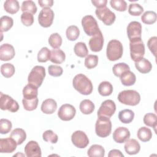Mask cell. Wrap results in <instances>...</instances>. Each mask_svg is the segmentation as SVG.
I'll return each instance as SVG.
<instances>
[{
    "mask_svg": "<svg viewBox=\"0 0 157 157\" xmlns=\"http://www.w3.org/2000/svg\"><path fill=\"white\" fill-rule=\"evenodd\" d=\"M72 85L75 90L82 94L88 95L93 91V86L91 80L82 74H78L74 77Z\"/></svg>",
    "mask_w": 157,
    "mask_h": 157,
    "instance_id": "6da1fadb",
    "label": "cell"
},
{
    "mask_svg": "<svg viewBox=\"0 0 157 157\" xmlns=\"http://www.w3.org/2000/svg\"><path fill=\"white\" fill-rule=\"evenodd\" d=\"M123 53L122 44L118 40L113 39L107 45L106 55L109 60L114 61L121 58Z\"/></svg>",
    "mask_w": 157,
    "mask_h": 157,
    "instance_id": "7a4b0ae2",
    "label": "cell"
},
{
    "mask_svg": "<svg viewBox=\"0 0 157 157\" xmlns=\"http://www.w3.org/2000/svg\"><path fill=\"white\" fill-rule=\"evenodd\" d=\"M118 99L121 104L134 106L139 103L140 96L139 93L135 90H128L121 91L118 95Z\"/></svg>",
    "mask_w": 157,
    "mask_h": 157,
    "instance_id": "3957f363",
    "label": "cell"
},
{
    "mask_svg": "<svg viewBox=\"0 0 157 157\" xmlns=\"http://www.w3.org/2000/svg\"><path fill=\"white\" fill-rule=\"evenodd\" d=\"M112 131V123L109 118L99 117L95 124V132L100 137L109 136Z\"/></svg>",
    "mask_w": 157,
    "mask_h": 157,
    "instance_id": "277c9868",
    "label": "cell"
},
{
    "mask_svg": "<svg viewBox=\"0 0 157 157\" xmlns=\"http://www.w3.org/2000/svg\"><path fill=\"white\" fill-rule=\"evenodd\" d=\"M45 77V69L41 66H34L28 75V82L36 87L41 86L43 80Z\"/></svg>",
    "mask_w": 157,
    "mask_h": 157,
    "instance_id": "5b68a950",
    "label": "cell"
},
{
    "mask_svg": "<svg viewBox=\"0 0 157 157\" xmlns=\"http://www.w3.org/2000/svg\"><path fill=\"white\" fill-rule=\"evenodd\" d=\"M129 48L131 58L134 62H137L144 58L145 46L142 39L129 42Z\"/></svg>",
    "mask_w": 157,
    "mask_h": 157,
    "instance_id": "8992f818",
    "label": "cell"
},
{
    "mask_svg": "<svg viewBox=\"0 0 157 157\" xmlns=\"http://www.w3.org/2000/svg\"><path fill=\"white\" fill-rule=\"evenodd\" d=\"M82 25L85 33L89 36H93L100 30L95 18L91 15H86L82 20Z\"/></svg>",
    "mask_w": 157,
    "mask_h": 157,
    "instance_id": "52a82bcc",
    "label": "cell"
},
{
    "mask_svg": "<svg viewBox=\"0 0 157 157\" xmlns=\"http://www.w3.org/2000/svg\"><path fill=\"white\" fill-rule=\"evenodd\" d=\"M95 13L99 20L107 26L112 25L116 18L115 14L107 7L96 9Z\"/></svg>",
    "mask_w": 157,
    "mask_h": 157,
    "instance_id": "ba28073f",
    "label": "cell"
},
{
    "mask_svg": "<svg viewBox=\"0 0 157 157\" xmlns=\"http://www.w3.org/2000/svg\"><path fill=\"white\" fill-rule=\"evenodd\" d=\"M0 107L2 110H7L11 112H16L19 109L18 102L9 95L0 93Z\"/></svg>",
    "mask_w": 157,
    "mask_h": 157,
    "instance_id": "9c48e42d",
    "label": "cell"
},
{
    "mask_svg": "<svg viewBox=\"0 0 157 157\" xmlns=\"http://www.w3.org/2000/svg\"><path fill=\"white\" fill-rule=\"evenodd\" d=\"M116 110V105L112 100H105L101 105L98 111V117H104L110 118Z\"/></svg>",
    "mask_w": 157,
    "mask_h": 157,
    "instance_id": "30bf717a",
    "label": "cell"
},
{
    "mask_svg": "<svg viewBox=\"0 0 157 157\" xmlns=\"http://www.w3.org/2000/svg\"><path fill=\"white\" fill-rule=\"evenodd\" d=\"M54 19V12L50 8L42 9L38 15L39 25L44 28L50 27Z\"/></svg>",
    "mask_w": 157,
    "mask_h": 157,
    "instance_id": "8fae6325",
    "label": "cell"
},
{
    "mask_svg": "<svg viewBox=\"0 0 157 157\" xmlns=\"http://www.w3.org/2000/svg\"><path fill=\"white\" fill-rule=\"evenodd\" d=\"M142 25L136 21H131L127 26V35L129 42L141 39Z\"/></svg>",
    "mask_w": 157,
    "mask_h": 157,
    "instance_id": "7c38bea8",
    "label": "cell"
},
{
    "mask_svg": "<svg viewBox=\"0 0 157 157\" xmlns=\"http://www.w3.org/2000/svg\"><path fill=\"white\" fill-rule=\"evenodd\" d=\"M72 144L77 148H84L89 144V139L86 134L82 131H76L71 136Z\"/></svg>",
    "mask_w": 157,
    "mask_h": 157,
    "instance_id": "4fadbf2b",
    "label": "cell"
},
{
    "mask_svg": "<svg viewBox=\"0 0 157 157\" xmlns=\"http://www.w3.org/2000/svg\"><path fill=\"white\" fill-rule=\"evenodd\" d=\"M76 113L75 107L69 104L62 105L58 112V116L63 121H69L74 118Z\"/></svg>",
    "mask_w": 157,
    "mask_h": 157,
    "instance_id": "5bb4252c",
    "label": "cell"
},
{
    "mask_svg": "<svg viewBox=\"0 0 157 157\" xmlns=\"http://www.w3.org/2000/svg\"><path fill=\"white\" fill-rule=\"evenodd\" d=\"M104 45V37L99 30L97 34L92 36L89 40V46L91 51L98 52L102 50Z\"/></svg>",
    "mask_w": 157,
    "mask_h": 157,
    "instance_id": "9a60e30c",
    "label": "cell"
},
{
    "mask_svg": "<svg viewBox=\"0 0 157 157\" xmlns=\"http://www.w3.org/2000/svg\"><path fill=\"white\" fill-rule=\"evenodd\" d=\"M25 152L28 157H40L41 149L36 141L31 140L27 143L25 147Z\"/></svg>",
    "mask_w": 157,
    "mask_h": 157,
    "instance_id": "2e32d148",
    "label": "cell"
},
{
    "mask_svg": "<svg viewBox=\"0 0 157 157\" xmlns=\"http://www.w3.org/2000/svg\"><path fill=\"white\" fill-rule=\"evenodd\" d=\"M130 137V132L125 127H118L113 133V139L115 142L118 144H123Z\"/></svg>",
    "mask_w": 157,
    "mask_h": 157,
    "instance_id": "e0dca14e",
    "label": "cell"
},
{
    "mask_svg": "<svg viewBox=\"0 0 157 157\" xmlns=\"http://www.w3.org/2000/svg\"><path fill=\"white\" fill-rule=\"evenodd\" d=\"M17 144L10 137L8 138H1L0 139V151L1 153H10L16 150Z\"/></svg>",
    "mask_w": 157,
    "mask_h": 157,
    "instance_id": "ac0fdd59",
    "label": "cell"
},
{
    "mask_svg": "<svg viewBox=\"0 0 157 157\" xmlns=\"http://www.w3.org/2000/svg\"><path fill=\"white\" fill-rule=\"evenodd\" d=\"M15 55L13 47L9 44H3L0 47V59L9 61L12 59Z\"/></svg>",
    "mask_w": 157,
    "mask_h": 157,
    "instance_id": "d6986e66",
    "label": "cell"
},
{
    "mask_svg": "<svg viewBox=\"0 0 157 157\" xmlns=\"http://www.w3.org/2000/svg\"><path fill=\"white\" fill-rule=\"evenodd\" d=\"M124 147L126 153L130 155L138 153L140 150V145L139 143L134 139H131L126 140Z\"/></svg>",
    "mask_w": 157,
    "mask_h": 157,
    "instance_id": "ffe728a7",
    "label": "cell"
},
{
    "mask_svg": "<svg viewBox=\"0 0 157 157\" xmlns=\"http://www.w3.org/2000/svg\"><path fill=\"white\" fill-rule=\"evenodd\" d=\"M57 108V103L53 99H47L44 100L41 105V110L45 114L53 113Z\"/></svg>",
    "mask_w": 157,
    "mask_h": 157,
    "instance_id": "44dd1931",
    "label": "cell"
},
{
    "mask_svg": "<svg viewBox=\"0 0 157 157\" xmlns=\"http://www.w3.org/2000/svg\"><path fill=\"white\" fill-rule=\"evenodd\" d=\"M23 95L25 99L28 100L36 98L38 95V88L32 84L28 83L23 90Z\"/></svg>",
    "mask_w": 157,
    "mask_h": 157,
    "instance_id": "7402d4cb",
    "label": "cell"
},
{
    "mask_svg": "<svg viewBox=\"0 0 157 157\" xmlns=\"http://www.w3.org/2000/svg\"><path fill=\"white\" fill-rule=\"evenodd\" d=\"M135 66L136 69L142 74L148 73L152 69L151 63L144 58H142L138 61L135 62Z\"/></svg>",
    "mask_w": 157,
    "mask_h": 157,
    "instance_id": "603a6c76",
    "label": "cell"
},
{
    "mask_svg": "<svg viewBox=\"0 0 157 157\" xmlns=\"http://www.w3.org/2000/svg\"><path fill=\"white\" fill-rule=\"evenodd\" d=\"M66 55L61 49H53L51 51L50 61L55 64H61L64 61Z\"/></svg>",
    "mask_w": 157,
    "mask_h": 157,
    "instance_id": "cb8c5ba5",
    "label": "cell"
},
{
    "mask_svg": "<svg viewBox=\"0 0 157 157\" xmlns=\"http://www.w3.org/2000/svg\"><path fill=\"white\" fill-rule=\"evenodd\" d=\"M121 83L124 86L133 85L136 81V77L135 74L129 71H126L120 77Z\"/></svg>",
    "mask_w": 157,
    "mask_h": 157,
    "instance_id": "d4e9b609",
    "label": "cell"
},
{
    "mask_svg": "<svg viewBox=\"0 0 157 157\" xmlns=\"http://www.w3.org/2000/svg\"><path fill=\"white\" fill-rule=\"evenodd\" d=\"M10 137L17 142V145H21L26 140V134L23 129L16 128L12 131Z\"/></svg>",
    "mask_w": 157,
    "mask_h": 157,
    "instance_id": "484cf974",
    "label": "cell"
},
{
    "mask_svg": "<svg viewBox=\"0 0 157 157\" xmlns=\"http://www.w3.org/2000/svg\"><path fill=\"white\" fill-rule=\"evenodd\" d=\"M134 118V113L130 109H124L119 112L118 118L123 123H130Z\"/></svg>",
    "mask_w": 157,
    "mask_h": 157,
    "instance_id": "4316f807",
    "label": "cell"
},
{
    "mask_svg": "<svg viewBox=\"0 0 157 157\" xmlns=\"http://www.w3.org/2000/svg\"><path fill=\"white\" fill-rule=\"evenodd\" d=\"M87 155L90 157H103L105 155V150L102 146L94 144L91 145L88 150Z\"/></svg>",
    "mask_w": 157,
    "mask_h": 157,
    "instance_id": "83f0119b",
    "label": "cell"
},
{
    "mask_svg": "<svg viewBox=\"0 0 157 157\" xmlns=\"http://www.w3.org/2000/svg\"><path fill=\"white\" fill-rule=\"evenodd\" d=\"M4 10L10 14L16 13L20 9V5L16 0H7L4 3Z\"/></svg>",
    "mask_w": 157,
    "mask_h": 157,
    "instance_id": "f1b7e54d",
    "label": "cell"
},
{
    "mask_svg": "<svg viewBox=\"0 0 157 157\" xmlns=\"http://www.w3.org/2000/svg\"><path fill=\"white\" fill-rule=\"evenodd\" d=\"M80 110L85 115H88L93 113L94 110V104L89 99H84L80 104Z\"/></svg>",
    "mask_w": 157,
    "mask_h": 157,
    "instance_id": "f546056e",
    "label": "cell"
},
{
    "mask_svg": "<svg viewBox=\"0 0 157 157\" xmlns=\"http://www.w3.org/2000/svg\"><path fill=\"white\" fill-rule=\"evenodd\" d=\"M137 137L142 142H145L149 141L152 137V132L150 128L143 126L139 129L137 134Z\"/></svg>",
    "mask_w": 157,
    "mask_h": 157,
    "instance_id": "4dcf8cb0",
    "label": "cell"
},
{
    "mask_svg": "<svg viewBox=\"0 0 157 157\" xmlns=\"http://www.w3.org/2000/svg\"><path fill=\"white\" fill-rule=\"evenodd\" d=\"M112 85L107 81L102 82L98 86V92L103 96H107L110 95L113 92Z\"/></svg>",
    "mask_w": 157,
    "mask_h": 157,
    "instance_id": "1f68e13d",
    "label": "cell"
},
{
    "mask_svg": "<svg viewBox=\"0 0 157 157\" xmlns=\"http://www.w3.org/2000/svg\"><path fill=\"white\" fill-rule=\"evenodd\" d=\"M74 53L75 54L80 58H84L88 54V50L86 44L83 42H80L75 44L74 46Z\"/></svg>",
    "mask_w": 157,
    "mask_h": 157,
    "instance_id": "d6a6232c",
    "label": "cell"
},
{
    "mask_svg": "<svg viewBox=\"0 0 157 157\" xmlns=\"http://www.w3.org/2000/svg\"><path fill=\"white\" fill-rule=\"evenodd\" d=\"M157 19L156 12L153 11H147L143 13L141 17L142 22L147 25H152L155 23Z\"/></svg>",
    "mask_w": 157,
    "mask_h": 157,
    "instance_id": "836d02e7",
    "label": "cell"
},
{
    "mask_svg": "<svg viewBox=\"0 0 157 157\" xmlns=\"http://www.w3.org/2000/svg\"><path fill=\"white\" fill-rule=\"evenodd\" d=\"M13 20L12 18L4 15L1 18V33L8 31L13 26Z\"/></svg>",
    "mask_w": 157,
    "mask_h": 157,
    "instance_id": "e575fe53",
    "label": "cell"
},
{
    "mask_svg": "<svg viewBox=\"0 0 157 157\" xmlns=\"http://www.w3.org/2000/svg\"><path fill=\"white\" fill-rule=\"evenodd\" d=\"M66 34L68 40L74 41L78 37L80 34V30L77 26L71 25L67 28Z\"/></svg>",
    "mask_w": 157,
    "mask_h": 157,
    "instance_id": "d590c367",
    "label": "cell"
},
{
    "mask_svg": "<svg viewBox=\"0 0 157 157\" xmlns=\"http://www.w3.org/2000/svg\"><path fill=\"white\" fill-rule=\"evenodd\" d=\"M48 43L53 49L59 48L62 44V38L58 33H53L48 38Z\"/></svg>",
    "mask_w": 157,
    "mask_h": 157,
    "instance_id": "8d00e7d4",
    "label": "cell"
},
{
    "mask_svg": "<svg viewBox=\"0 0 157 157\" xmlns=\"http://www.w3.org/2000/svg\"><path fill=\"white\" fill-rule=\"evenodd\" d=\"M129 70H130L129 66L124 63H119L115 64L113 66V69H112L114 75L115 76L119 77L124 72H125L126 71H129Z\"/></svg>",
    "mask_w": 157,
    "mask_h": 157,
    "instance_id": "74e56055",
    "label": "cell"
},
{
    "mask_svg": "<svg viewBox=\"0 0 157 157\" xmlns=\"http://www.w3.org/2000/svg\"><path fill=\"white\" fill-rule=\"evenodd\" d=\"M15 67L10 63H5L1 66V72L6 78L11 77L15 74Z\"/></svg>",
    "mask_w": 157,
    "mask_h": 157,
    "instance_id": "f35d334b",
    "label": "cell"
},
{
    "mask_svg": "<svg viewBox=\"0 0 157 157\" xmlns=\"http://www.w3.org/2000/svg\"><path fill=\"white\" fill-rule=\"evenodd\" d=\"M143 120L145 125L153 128L155 131H156L155 128L156 127L157 123V117L156 114L153 113H148L144 115Z\"/></svg>",
    "mask_w": 157,
    "mask_h": 157,
    "instance_id": "ab89813d",
    "label": "cell"
},
{
    "mask_svg": "<svg viewBox=\"0 0 157 157\" xmlns=\"http://www.w3.org/2000/svg\"><path fill=\"white\" fill-rule=\"evenodd\" d=\"M37 7L33 1H25L21 4V11L23 12H28L31 14H35L37 12Z\"/></svg>",
    "mask_w": 157,
    "mask_h": 157,
    "instance_id": "60d3db41",
    "label": "cell"
},
{
    "mask_svg": "<svg viewBox=\"0 0 157 157\" xmlns=\"http://www.w3.org/2000/svg\"><path fill=\"white\" fill-rule=\"evenodd\" d=\"M51 51L47 47L42 48L37 54V61L40 63H45L50 60Z\"/></svg>",
    "mask_w": 157,
    "mask_h": 157,
    "instance_id": "b9f144b4",
    "label": "cell"
},
{
    "mask_svg": "<svg viewBox=\"0 0 157 157\" xmlns=\"http://www.w3.org/2000/svg\"><path fill=\"white\" fill-rule=\"evenodd\" d=\"M38 98H34L33 99H26L25 98L22 100V103L24 109L28 111H32L35 110L38 105Z\"/></svg>",
    "mask_w": 157,
    "mask_h": 157,
    "instance_id": "7bdbcfd3",
    "label": "cell"
},
{
    "mask_svg": "<svg viewBox=\"0 0 157 157\" xmlns=\"http://www.w3.org/2000/svg\"><path fill=\"white\" fill-rule=\"evenodd\" d=\"M111 7L120 12H124L127 9V3L124 0H111L110 1Z\"/></svg>",
    "mask_w": 157,
    "mask_h": 157,
    "instance_id": "ee69618b",
    "label": "cell"
},
{
    "mask_svg": "<svg viewBox=\"0 0 157 157\" xmlns=\"http://www.w3.org/2000/svg\"><path fill=\"white\" fill-rule=\"evenodd\" d=\"M98 63V56L95 55H88L85 59V66L89 69L96 67Z\"/></svg>",
    "mask_w": 157,
    "mask_h": 157,
    "instance_id": "f6af8a7d",
    "label": "cell"
},
{
    "mask_svg": "<svg viewBox=\"0 0 157 157\" xmlns=\"http://www.w3.org/2000/svg\"><path fill=\"white\" fill-rule=\"evenodd\" d=\"M42 137L45 142H51L52 144H56L58 139L57 134L52 130L45 131L42 134Z\"/></svg>",
    "mask_w": 157,
    "mask_h": 157,
    "instance_id": "bcb514c9",
    "label": "cell"
},
{
    "mask_svg": "<svg viewBox=\"0 0 157 157\" xmlns=\"http://www.w3.org/2000/svg\"><path fill=\"white\" fill-rule=\"evenodd\" d=\"M144 11V8L139 4L131 3L129 4L128 12L132 16H139Z\"/></svg>",
    "mask_w": 157,
    "mask_h": 157,
    "instance_id": "7dc6e473",
    "label": "cell"
},
{
    "mask_svg": "<svg viewBox=\"0 0 157 157\" xmlns=\"http://www.w3.org/2000/svg\"><path fill=\"white\" fill-rule=\"evenodd\" d=\"M12 123L7 119L1 118L0 120V132L2 134H7L12 128Z\"/></svg>",
    "mask_w": 157,
    "mask_h": 157,
    "instance_id": "c3c4849f",
    "label": "cell"
},
{
    "mask_svg": "<svg viewBox=\"0 0 157 157\" xmlns=\"http://www.w3.org/2000/svg\"><path fill=\"white\" fill-rule=\"evenodd\" d=\"M21 21L26 26H29L34 23L33 15L28 12H23L21 15Z\"/></svg>",
    "mask_w": 157,
    "mask_h": 157,
    "instance_id": "681fc988",
    "label": "cell"
},
{
    "mask_svg": "<svg viewBox=\"0 0 157 157\" xmlns=\"http://www.w3.org/2000/svg\"><path fill=\"white\" fill-rule=\"evenodd\" d=\"M48 74L53 77H59L62 75L63 70V68L57 65H50L48 67Z\"/></svg>",
    "mask_w": 157,
    "mask_h": 157,
    "instance_id": "f907efd6",
    "label": "cell"
},
{
    "mask_svg": "<svg viewBox=\"0 0 157 157\" xmlns=\"http://www.w3.org/2000/svg\"><path fill=\"white\" fill-rule=\"evenodd\" d=\"M156 43H157V37L156 36L150 37L147 42V45L148 48L150 49V52L155 57L156 54Z\"/></svg>",
    "mask_w": 157,
    "mask_h": 157,
    "instance_id": "816d5d0a",
    "label": "cell"
},
{
    "mask_svg": "<svg viewBox=\"0 0 157 157\" xmlns=\"http://www.w3.org/2000/svg\"><path fill=\"white\" fill-rule=\"evenodd\" d=\"M38 3L42 9L50 8L53 4V0H43V1L39 0L38 1Z\"/></svg>",
    "mask_w": 157,
    "mask_h": 157,
    "instance_id": "f5cc1de1",
    "label": "cell"
},
{
    "mask_svg": "<svg viewBox=\"0 0 157 157\" xmlns=\"http://www.w3.org/2000/svg\"><path fill=\"white\" fill-rule=\"evenodd\" d=\"M92 4L98 8H101L104 7H106V4L107 3V0H92Z\"/></svg>",
    "mask_w": 157,
    "mask_h": 157,
    "instance_id": "db71d44e",
    "label": "cell"
},
{
    "mask_svg": "<svg viewBox=\"0 0 157 157\" xmlns=\"http://www.w3.org/2000/svg\"><path fill=\"white\" fill-rule=\"evenodd\" d=\"M109 157H113V156H121L123 157V154L119 150L117 149H113L110 150L108 154Z\"/></svg>",
    "mask_w": 157,
    "mask_h": 157,
    "instance_id": "11a10c76",
    "label": "cell"
}]
</instances>
